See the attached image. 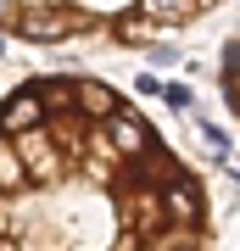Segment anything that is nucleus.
Masks as SVG:
<instances>
[{
	"label": "nucleus",
	"instance_id": "f257e3e1",
	"mask_svg": "<svg viewBox=\"0 0 240 251\" xmlns=\"http://www.w3.org/2000/svg\"><path fill=\"white\" fill-rule=\"evenodd\" d=\"M0 251H218L207 173L107 78L0 95Z\"/></svg>",
	"mask_w": 240,
	"mask_h": 251
},
{
	"label": "nucleus",
	"instance_id": "f03ea898",
	"mask_svg": "<svg viewBox=\"0 0 240 251\" xmlns=\"http://www.w3.org/2000/svg\"><path fill=\"white\" fill-rule=\"evenodd\" d=\"M207 6H0V28L34 45H62V39H117V45H145L168 28L196 23Z\"/></svg>",
	"mask_w": 240,
	"mask_h": 251
},
{
	"label": "nucleus",
	"instance_id": "7ed1b4c3",
	"mask_svg": "<svg viewBox=\"0 0 240 251\" xmlns=\"http://www.w3.org/2000/svg\"><path fill=\"white\" fill-rule=\"evenodd\" d=\"M218 84H223V106L235 112L240 123V28L223 39V62H218Z\"/></svg>",
	"mask_w": 240,
	"mask_h": 251
}]
</instances>
